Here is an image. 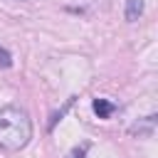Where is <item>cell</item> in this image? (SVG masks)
Listing matches in <instances>:
<instances>
[{
  "label": "cell",
  "instance_id": "obj_1",
  "mask_svg": "<svg viewBox=\"0 0 158 158\" xmlns=\"http://www.w3.org/2000/svg\"><path fill=\"white\" fill-rule=\"evenodd\" d=\"M32 138V121L20 106L0 109V146L5 151H20Z\"/></svg>",
  "mask_w": 158,
  "mask_h": 158
},
{
  "label": "cell",
  "instance_id": "obj_2",
  "mask_svg": "<svg viewBox=\"0 0 158 158\" xmlns=\"http://www.w3.org/2000/svg\"><path fill=\"white\" fill-rule=\"evenodd\" d=\"M153 128H156V114L136 121V123L128 128V133H133V136H153Z\"/></svg>",
  "mask_w": 158,
  "mask_h": 158
},
{
  "label": "cell",
  "instance_id": "obj_3",
  "mask_svg": "<svg viewBox=\"0 0 158 158\" xmlns=\"http://www.w3.org/2000/svg\"><path fill=\"white\" fill-rule=\"evenodd\" d=\"M143 0H126V7H123V17L126 22H136L141 15H143Z\"/></svg>",
  "mask_w": 158,
  "mask_h": 158
},
{
  "label": "cell",
  "instance_id": "obj_4",
  "mask_svg": "<svg viewBox=\"0 0 158 158\" xmlns=\"http://www.w3.org/2000/svg\"><path fill=\"white\" fill-rule=\"evenodd\" d=\"M91 109H94V114H96L99 118H109V116L116 111V106H114L109 99H94V101H91Z\"/></svg>",
  "mask_w": 158,
  "mask_h": 158
},
{
  "label": "cell",
  "instance_id": "obj_5",
  "mask_svg": "<svg viewBox=\"0 0 158 158\" xmlns=\"http://www.w3.org/2000/svg\"><path fill=\"white\" fill-rule=\"evenodd\" d=\"M72 104H74V96H69V99L64 101V106H62L59 111H54V114H52V118H49V123H47V128H49V131H52V128L57 126V121H62V116H64V114L69 111V106H72Z\"/></svg>",
  "mask_w": 158,
  "mask_h": 158
},
{
  "label": "cell",
  "instance_id": "obj_6",
  "mask_svg": "<svg viewBox=\"0 0 158 158\" xmlns=\"http://www.w3.org/2000/svg\"><path fill=\"white\" fill-rule=\"evenodd\" d=\"M0 67H5V69L12 67V54H10L5 47H0Z\"/></svg>",
  "mask_w": 158,
  "mask_h": 158
},
{
  "label": "cell",
  "instance_id": "obj_7",
  "mask_svg": "<svg viewBox=\"0 0 158 158\" xmlns=\"http://www.w3.org/2000/svg\"><path fill=\"white\" fill-rule=\"evenodd\" d=\"M86 156V146H77V148H72L69 151V156L67 158H84Z\"/></svg>",
  "mask_w": 158,
  "mask_h": 158
}]
</instances>
